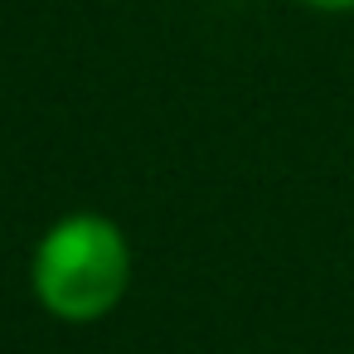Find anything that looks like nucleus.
I'll use <instances>...</instances> for the list:
<instances>
[{
    "label": "nucleus",
    "mask_w": 354,
    "mask_h": 354,
    "mask_svg": "<svg viewBox=\"0 0 354 354\" xmlns=\"http://www.w3.org/2000/svg\"><path fill=\"white\" fill-rule=\"evenodd\" d=\"M131 272L127 228L97 209H73L39 233L30 252V296L64 325H97L127 301Z\"/></svg>",
    "instance_id": "f257e3e1"
},
{
    "label": "nucleus",
    "mask_w": 354,
    "mask_h": 354,
    "mask_svg": "<svg viewBox=\"0 0 354 354\" xmlns=\"http://www.w3.org/2000/svg\"><path fill=\"white\" fill-rule=\"evenodd\" d=\"M296 6H306L315 15H354V0H296Z\"/></svg>",
    "instance_id": "f03ea898"
}]
</instances>
